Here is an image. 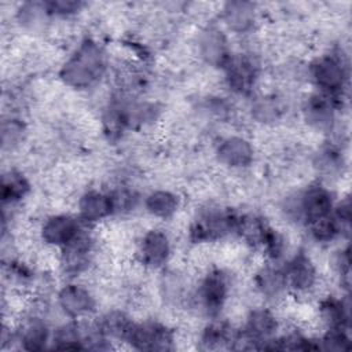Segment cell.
Listing matches in <instances>:
<instances>
[{
  "label": "cell",
  "instance_id": "cell-25",
  "mask_svg": "<svg viewBox=\"0 0 352 352\" xmlns=\"http://www.w3.org/2000/svg\"><path fill=\"white\" fill-rule=\"evenodd\" d=\"M51 346L59 351H77L82 349L80 324L77 319L58 326L51 337Z\"/></svg>",
  "mask_w": 352,
  "mask_h": 352
},
{
  "label": "cell",
  "instance_id": "cell-27",
  "mask_svg": "<svg viewBox=\"0 0 352 352\" xmlns=\"http://www.w3.org/2000/svg\"><path fill=\"white\" fill-rule=\"evenodd\" d=\"M252 117L263 124H271L280 118L283 107L275 95H264L256 98L252 103Z\"/></svg>",
  "mask_w": 352,
  "mask_h": 352
},
{
  "label": "cell",
  "instance_id": "cell-11",
  "mask_svg": "<svg viewBox=\"0 0 352 352\" xmlns=\"http://www.w3.org/2000/svg\"><path fill=\"white\" fill-rule=\"evenodd\" d=\"M82 230V221L70 214L50 216L41 226L40 234L44 243L54 248H65Z\"/></svg>",
  "mask_w": 352,
  "mask_h": 352
},
{
  "label": "cell",
  "instance_id": "cell-10",
  "mask_svg": "<svg viewBox=\"0 0 352 352\" xmlns=\"http://www.w3.org/2000/svg\"><path fill=\"white\" fill-rule=\"evenodd\" d=\"M59 309L70 319H82L95 309V298L92 293L82 285L67 283L56 296Z\"/></svg>",
  "mask_w": 352,
  "mask_h": 352
},
{
  "label": "cell",
  "instance_id": "cell-29",
  "mask_svg": "<svg viewBox=\"0 0 352 352\" xmlns=\"http://www.w3.org/2000/svg\"><path fill=\"white\" fill-rule=\"evenodd\" d=\"M18 16H19V22L23 26L36 29L43 25L44 19L50 16V14L45 7V1H29L21 6L18 11Z\"/></svg>",
  "mask_w": 352,
  "mask_h": 352
},
{
  "label": "cell",
  "instance_id": "cell-13",
  "mask_svg": "<svg viewBox=\"0 0 352 352\" xmlns=\"http://www.w3.org/2000/svg\"><path fill=\"white\" fill-rule=\"evenodd\" d=\"M198 54L208 65L223 69L231 56L226 34L214 26L204 29L198 36Z\"/></svg>",
  "mask_w": 352,
  "mask_h": 352
},
{
  "label": "cell",
  "instance_id": "cell-23",
  "mask_svg": "<svg viewBox=\"0 0 352 352\" xmlns=\"http://www.w3.org/2000/svg\"><path fill=\"white\" fill-rule=\"evenodd\" d=\"M179 197L168 190H155L151 191L144 199L146 210L158 219L166 220L173 217L179 209Z\"/></svg>",
  "mask_w": 352,
  "mask_h": 352
},
{
  "label": "cell",
  "instance_id": "cell-16",
  "mask_svg": "<svg viewBox=\"0 0 352 352\" xmlns=\"http://www.w3.org/2000/svg\"><path fill=\"white\" fill-rule=\"evenodd\" d=\"M52 333L47 322L33 316L26 319L22 326L14 333V340L26 351H43L51 344Z\"/></svg>",
  "mask_w": 352,
  "mask_h": 352
},
{
  "label": "cell",
  "instance_id": "cell-37",
  "mask_svg": "<svg viewBox=\"0 0 352 352\" xmlns=\"http://www.w3.org/2000/svg\"><path fill=\"white\" fill-rule=\"evenodd\" d=\"M164 287H165V293H166L168 297H170V298H180L182 297L183 285H182L180 279H177L175 275L168 276L165 279Z\"/></svg>",
  "mask_w": 352,
  "mask_h": 352
},
{
  "label": "cell",
  "instance_id": "cell-15",
  "mask_svg": "<svg viewBox=\"0 0 352 352\" xmlns=\"http://www.w3.org/2000/svg\"><path fill=\"white\" fill-rule=\"evenodd\" d=\"M139 256L144 265L150 268L162 267L170 256V241L161 230L147 231L139 246Z\"/></svg>",
  "mask_w": 352,
  "mask_h": 352
},
{
  "label": "cell",
  "instance_id": "cell-20",
  "mask_svg": "<svg viewBox=\"0 0 352 352\" xmlns=\"http://www.w3.org/2000/svg\"><path fill=\"white\" fill-rule=\"evenodd\" d=\"M254 283L260 294L268 300L279 298L286 290H289L285 270L275 263H268L258 268L254 276Z\"/></svg>",
  "mask_w": 352,
  "mask_h": 352
},
{
  "label": "cell",
  "instance_id": "cell-34",
  "mask_svg": "<svg viewBox=\"0 0 352 352\" xmlns=\"http://www.w3.org/2000/svg\"><path fill=\"white\" fill-rule=\"evenodd\" d=\"M45 7L50 15L69 16V15L77 14L84 7V3L74 1V0H52V1H45Z\"/></svg>",
  "mask_w": 352,
  "mask_h": 352
},
{
  "label": "cell",
  "instance_id": "cell-5",
  "mask_svg": "<svg viewBox=\"0 0 352 352\" xmlns=\"http://www.w3.org/2000/svg\"><path fill=\"white\" fill-rule=\"evenodd\" d=\"M276 330V316L267 308H256L248 315L245 326L238 334L236 348L264 349L275 337Z\"/></svg>",
  "mask_w": 352,
  "mask_h": 352
},
{
  "label": "cell",
  "instance_id": "cell-12",
  "mask_svg": "<svg viewBox=\"0 0 352 352\" xmlns=\"http://www.w3.org/2000/svg\"><path fill=\"white\" fill-rule=\"evenodd\" d=\"M287 289L296 293L309 292L318 279V272L314 261L304 252L296 253L287 263L283 265Z\"/></svg>",
  "mask_w": 352,
  "mask_h": 352
},
{
  "label": "cell",
  "instance_id": "cell-4",
  "mask_svg": "<svg viewBox=\"0 0 352 352\" xmlns=\"http://www.w3.org/2000/svg\"><path fill=\"white\" fill-rule=\"evenodd\" d=\"M309 76L319 92L340 99L348 82V66L342 55L329 54L314 60Z\"/></svg>",
  "mask_w": 352,
  "mask_h": 352
},
{
  "label": "cell",
  "instance_id": "cell-14",
  "mask_svg": "<svg viewBox=\"0 0 352 352\" xmlns=\"http://www.w3.org/2000/svg\"><path fill=\"white\" fill-rule=\"evenodd\" d=\"M216 155L223 165L232 169H242L253 162L254 150L248 139L228 136L217 144Z\"/></svg>",
  "mask_w": 352,
  "mask_h": 352
},
{
  "label": "cell",
  "instance_id": "cell-24",
  "mask_svg": "<svg viewBox=\"0 0 352 352\" xmlns=\"http://www.w3.org/2000/svg\"><path fill=\"white\" fill-rule=\"evenodd\" d=\"M98 326L103 336L110 340L126 341L133 322L129 316L121 311H109L98 322Z\"/></svg>",
  "mask_w": 352,
  "mask_h": 352
},
{
  "label": "cell",
  "instance_id": "cell-30",
  "mask_svg": "<svg viewBox=\"0 0 352 352\" xmlns=\"http://www.w3.org/2000/svg\"><path fill=\"white\" fill-rule=\"evenodd\" d=\"M25 136V125L18 118L4 120L1 124V146L4 150L16 147Z\"/></svg>",
  "mask_w": 352,
  "mask_h": 352
},
{
  "label": "cell",
  "instance_id": "cell-35",
  "mask_svg": "<svg viewBox=\"0 0 352 352\" xmlns=\"http://www.w3.org/2000/svg\"><path fill=\"white\" fill-rule=\"evenodd\" d=\"M331 213L336 217V220L340 223L342 230L348 231L349 224H351V201H349V198H344L342 201L334 204Z\"/></svg>",
  "mask_w": 352,
  "mask_h": 352
},
{
  "label": "cell",
  "instance_id": "cell-21",
  "mask_svg": "<svg viewBox=\"0 0 352 352\" xmlns=\"http://www.w3.org/2000/svg\"><path fill=\"white\" fill-rule=\"evenodd\" d=\"M236 331L232 330L226 322L214 320L209 323L199 338L201 348L205 351H219V349H234L238 341Z\"/></svg>",
  "mask_w": 352,
  "mask_h": 352
},
{
  "label": "cell",
  "instance_id": "cell-7",
  "mask_svg": "<svg viewBox=\"0 0 352 352\" xmlns=\"http://www.w3.org/2000/svg\"><path fill=\"white\" fill-rule=\"evenodd\" d=\"M228 88L238 95H250L257 77L258 67L253 58L248 55H232L223 66Z\"/></svg>",
  "mask_w": 352,
  "mask_h": 352
},
{
  "label": "cell",
  "instance_id": "cell-8",
  "mask_svg": "<svg viewBox=\"0 0 352 352\" xmlns=\"http://www.w3.org/2000/svg\"><path fill=\"white\" fill-rule=\"evenodd\" d=\"M126 341L139 351H169L173 348L172 331L158 322L133 323Z\"/></svg>",
  "mask_w": 352,
  "mask_h": 352
},
{
  "label": "cell",
  "instance_id": "cell-6",
  "mask_svg": "<svg viewBox=\"0 0 352 352\" xmlns=\"http://www.w3.org/2000/svg\"><path fill=\"white\" fill-rule=\"evenodd\" d=\"M230 293V280L224 271L213 270L201 280L197 292L199 307L210 316H216L224 307Z\"/></svg>",
  "mask_w": 352,
  "mask_h": 352
},
{
  "label": "cell",
  "instance_id": "cell-3",
  "mask_svg": "<svg viewBox=\"0 0 352 352\" xmlns=\"http://www.w3.org/2000/svg\"><path fill=\"white\" fill-rule=\"evenodd\" d=\"M239 214L230 209L210 208L204 210L190 227L192 242H213L227 235L236 234Z\"/></svg>",
  "mask_w": 352,
  "mask_h": 352
},
{
  "label": "cell",
  "instance_id": "cell-28",
  "mask_svg": "<svg viewBox=\"0 0 352 352\" xmlns=\"http://www.w3.org/2000/svg\"><path fill=\"white\" fill-rule=\"evenodd\" d=\"M307 227H308V231H309V235L312 236V239H315L316 242H320V243H329V242L334 241L344 231L342 227L340 226V223L333 216V213L307 223Z\"/></svg>",
  "mask_w": 352,
  "mask_h": 352
},
{
  "label": "cell",
  "instance_id": "cell-36",
  "mask_svg": "<svg viewBox=\"0 0 352 352\" xmlns=\"http://www.w3.org/2000/svg\"><path fill=\"white\" fill-rule=\"evenodd\" d=\"M336 270L340 274L341 278H344L346 282L349 280V272H351V254L349 248L341 249L336 256Z\"/></svg>",
  "mask_w": 352,
  "mask_h": 352
},
{
  "label": "cell",
  "instance_id": "cell-19",
  "mask_svg": "<svg viewBox=\"0 0 352 352\" xmlns=\"http://www.w3.org/2000/svg\"><path fill=\"white\" fill-rule=\"evenodd\" d=\"M337 104H338L337 98L318 92L312 95L304 106L305 118L311 125L316 128H320V129L329 128L334 121Z\"/></svg>",
  "mask_w": 352,
  "mask_h": 352
},
{
  "label": "cell",
  "instance_id": "cell-26",
  "mask_svg": "<svg viewBox=\"0 0 352 352\" xmlns=\"http://www.w3.org/2000/svg\"><path fill=\"white\" fill-rule=\"evenodd\" d=\"M30 190L28 179L16 170H8L3 175L1 182V201L3 204H16L19 202Z\"/></svg>",
  "mask_w": 352,
  "mask_h": 352
},
{
  "label": "cell",
  "instance_id": "cell-9",
  "mask_svg": "<svg viewBox=\"0 0 352 352\" xmlns=\"http://www.w3.org/2000/svg\"><path fill=\"white\" fill-rule=\"evenodd\" d=\"M60 265L65 274L76 276L85 271L91 263L94 253V239L88 231L84 228L78 235L60 249Z\"/></svg>",
  "mask_w": 352,
  "mask_h": 352
},
{
  "label": "cell",
  "instance_id": "cell-17",
  "mask_svg": "<svg viewBox=\"0 0 352 352\" xmlns=\"http://www.w3.org/2000/svg\"><path fill=\"white\" fill-rule=\"evenodd\" d=\"M113 214L109 192L91 190L81 195L78 201V219L85 224L98 223Z\"/></svg>",
  "mask_w": 352,
  "mask_h": 352
},
{
  "label": "cell",
  "instance_id": "cell-22",
  "mask_svg": "<svg viewBox=\"0 0 352 352\" xmlns=\"http://www.w3.org/2000/svg\"><path fill=\"white\" fill-rule=\"evenodd\" d=\"M319 311L329 329H349L351 308L346 298L330 296L320 302Z\"/></svg>",
  "mask_w": 352,
  "mask_h": 352
},
{
  "label": "cell",
  "instance_id": "cell-1",
  "mask_svg": "<svg viewBox=\"0 0 352 352\" xmlns=\"http://www.w3.org/2000/svg\"><path fill=\"white\" fill-rule=\"evenodd\" d=\"M106 72V55L103 48L94 40H84L69 59L62 65L60 80L76 89L95 85Z\"/></svg>",
  "mask_w": 352,
  "mask_h": 352
},
{
  "label": "cell",
  "instance_id": "cell-2",
  "mask_svg": "<svg viewBox=\"0 0 352 352\" xmlns=\"http://www.w3.org/2000/svg\"><path fill=\"white\" fill-rule=\"evenodd\" d=\"M334 204L331 191L323 184L316 183L298 192L296 198H292L286 206V212L290 217L307 224L312 220L330 214Z\"/></svg>",
  "mask_w": 352,
  "mask_h": 352
},
{
  "label": "cell",
  "instance_id": "cell-18",
  "mask_svg": "<svg viewBox=\"0 0 352 352\" xmlns=\"http://www.w3.org/2000/svg\"><path fill=\"white\" fill-rule=\"evenodd\" d=\"M223 23L234 33H248L256 23V6L250 1H228L221 11Z\"/></svg>",
  "mask_w": 352,
  "mask_h": 352
},
{
  "label": "cell",
  "instance_id": "cell-33",
  "mask_svg": "<svg viewBox=\"0 0 352 352\" xmlns=\"http://www.w3.org/2000/svg\"><path fill=\"white\" fill-rule=\"evenodd\" d=\"M342 165V155L341 151L337 150L334 146L323 147L316 155V166L320 172L324 173H334Z\"/></svg>",
  "mask_w": 352,
  "mask_h": 352
},
{
  "label": "cell",
  "instance_id": "cell-32",
  "mask_svg": "<svg viewBox=\"0 0 352 352\" xmlns=\"http://www.w3.org/2000/svg\"><path fill=\"white\" fill-rule=\"evenodd\" d=\"M110 194L111 199V206H113V214H120V213H128L131 212L136 204H138V194L133 190L129 188H117Z\"/></svg>",
  "mask_w": 352,
  "mask_h": 352
},
{
  "label": "cell",
  "instance_id": "cell-31",
  "mask_svg": "<svg viewBox=\"0 0 352 352\" xmlns=\"http://www.w3.org/2000/svg\"><path fill=\"white\" fill-rule=\"evenodd\" d=\"M319 349L348 351L351 346L348 329H327L326 334L319 340Z\"/></svg>",
  "mask_w": 352,
  "mask_h": 352
}]
</instances>
